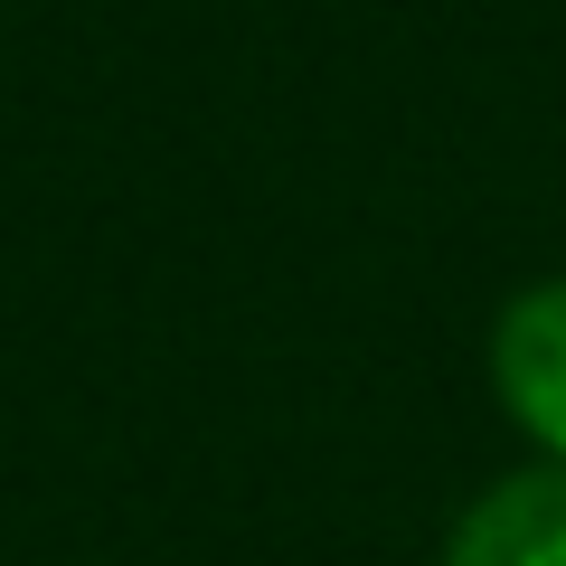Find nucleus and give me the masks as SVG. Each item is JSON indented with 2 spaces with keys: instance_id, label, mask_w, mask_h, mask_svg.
<instances>
[{
  "instance_id": "1",
  "label": "nucleus",
  "mask_w": 566,
  "mask_h": 566,
  "mask_svg": "<svg viewBox=\"0 0 566 566\" xmlns=\"http://www.w3.org/2000/svg\"><path fill=\"white\" fill-rule=\"evenodd\" d=\"M491 387L547 444V463H566V283H528L491 322Z\"/></svg>"
},
{
  "instance_id": "2",
  "label": "nucleus",
  "mask_w": 566,
  "mask_h": 566,
  "mask_svg": "<svg viewBox=\"0 0 566 566\" xmlns=\"http://www.w3.org/2000/svg\"><path fill=\"white\" fill-rule=\"evenodd\" d=\"M444 566H566V463L501 472L453 520Z\"/></svg>"
}]
</instances>
